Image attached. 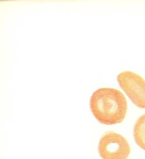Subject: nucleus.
Masks as SVG:
<instances>
[{
  "instance_id": "f257e3e1",
  "label": "nucleus",
  "mask_w": 145,
  "mask_h": 159,
  "mask_svg": "<svg viewBox=\"0 0 145 159\" xmlns=\"http://www.w3.org/2000/svg\"><path fill=\"white\" fill-rule=\"evenodd\" d=\"M90 109L100 123L112 125L121 123L127 111V99L114 88H100L90 99Z\"/></svg>"
},
{
  "instance_id": "f03ea898",
  "label": "nucleus",
  "mask_w": 145,
  "mask_h": 159,
  "mask_svg": "<svg viewBox=\"0 0 145 159\" xmlns=\"http://www.w3.org/2000/svg\"><path fill=\"white\" fill-rule=\"evenodd\" d=\"M98 151L103 159H126L131 148L122 135L114 131H108L100 138Z\"/></svg>"
},
{
  "instance_id": "7ed1b4c3",
  "label": "nucleus",
  "mask_w": 145,
  "mask_h": 159,
  "mask_svg": "<svg viewBox=\"0 0 145 159\" xmlns=\"http://www.w3.org/2000/svg\"><path fill=\"white\" fill-rule=\"evenodd\" d=\"M119 85L135 105L145 109V80L139 75L125 71L117 77Z\"/></svg>"
},
{
  "instance_id": "20e7f679",
  "label": "nucleus",
  "mask_w": 145,
  "mask_h": 159,
  "mask_svg": "<svg viewBox=\"0 0 145 159\" xmlns=\"http://www.w3.org/2000/svg\"><path fill=\"white\" fill-rule=\"evenodd\" d=\"M133 135L136 143L145 150V114L140 116L135 123Z\"/></svg>"
}]
</instances>
